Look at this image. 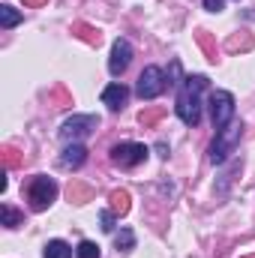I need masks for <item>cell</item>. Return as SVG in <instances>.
<instances>
[{"label": "cell", "mask_w": 255, "mask_h": 258, "mask_svg": "<svg viewBox=\"0 0 255 258\" xmlns=\"http://www.w3.org/2000/svg\"><path fill=\"white\" fill-rule=\"evenodd\" d=\"M204 87H207V78L204 75H192V78H186V84L177 93L174 111H177V117L186 126H198L201 123V90Z\"/></svg>", "instance_id": "obj_1"}, {"label": "cell", "mask_w": 255, "mask_h": 258, "mask_svg": "<svg viewBox=\"0 0 255 258\" xmlns=\"http://www.w3.org/2000/svg\"><path fill=\"white\" fill-rule=\"evenodd\" d=\"M240 135H243V123L240 120H231L225 129H219L216 138H213V144H210V162L213 165L225 162V156L234 150V144L240 141Z\"/></svg>", "instance_id": "obj_2"}, {"label": "cell", "mask_w": 255, "mask_h": 258, "mask_svg": "<svg viewBox=\"0 0 255 258\" xmlns=\"http://www.w3.org/2000/svg\"><path fill=\"white\" fill-rule=\"evenodd\" d=\"M210 120H213L216 132L234 120V96L228 90H213L210 93Z\"/></svg>", "instance_id": "obj_3"}, {"label": "cell", "mask_w": 255, "mask_h": 258, "mask_svg": "<svg viewBox=\"0 0 255 258\" xmlns=\"http://www.w3.org/2000/svg\"><path fill=\"white\" fill-rule=\"evenodd\" d=\"M147 159V147L138 144V141H120L111 147V162L117 168H135Z\"/></svg>", "instance_id": "obj_4"}, {"label": "cell", "mask_w": 255, "mask_h": 258, "mask_svg": "<svg viewBox=\"0 0 255 258\" xmlns=\"http://www.w3.org/2000/svg\"><path fill=\"white\" fill-rule=\"evenodd\" d=\"M27 198H30V207H33V210H45V207L57 198V183H54L51 177L39 174V177L30 180V186H27Z\"/></svg>", "instance_id": "obj_5"}, {"label": "cell", "mask_w": 255, "mask_h": 258, "mask_svg": "<svg viewBox=\"0 0 255 258\" xmlns=\"http://www.w3.org/2000/svg\"><path fill=\"white\" fill-rule=\"evenodd\" d=\"M96 126H99V117L96 114H72L63 123V129H60V138L63 141H81L90 132H96Z\"/></svg>", "instance_id": "obj_6"}, {"label": "cell", "mask_w": 255, "mask_h": 258, "mask_svg": "<svg viewBox=\"0 0 255 258\" xmlns=\"http://www.w3.org/2000/svg\"><path fill=\"white\" fill-rule=\"evenodd\" d=\"M165 72L159 69V66H147L141 75H138V87H135V93L141 96V99H156L162 90H165Z\"/></svg>", "instance_id": "obj_7"}, {"label": "cell", "mask_w": 255, "mask_h": 258, "mask_svg": "<svg viewBox=\"0 0 255 258\" xmlns=\"http://www.w3.org/2000/svg\"><path fill=\"white\" fill-rule=\"evenodd\" d=\"M129 60H132V45H129L126 39H117V42L111 45V60H108L111 75H123Z\"/></svg>", "instance_id": "obj_8"}, {"label": "cell", "mask_w": 255, "mask_h": 258, "mask_svg": "<svg viewBox=\"0 0 255 258\" xmlns=\"http://www.w3.org/2000/svg\"><path fill=\"white\" fill-rule=\"evenodd\" d=\"M84 162H87V147L78 144V141H72L63 153H60V165H63L66 171H75V168H81Z\"/></svg>", "instance_id": "obj_9"}, {"label": "cell", "mask_w": 255, "mask_h": 258, "mask_svg": "<svg viewBox=\"0 0 255 258\" xmlns=\"http://www.w3.org/2000/svg\"><path fill=\"white\" fill-rule=\"evenodd\" d=\"M129 99V87H123V84H108L105 90H102V102L111 108V111H117V108H123Z\"/></svg>", "instance_id": "obj_10"}, {"label": "cell", "mask_w": 255, "mask_h": 258, "mask_svg": "<svg viewBox=\"0 0 255 258\" xmlns=\"http://www.w3.org/2000/svg\"><path fill=\"white\" fill-rule=\"evenodd\" d=\"M108 201H111V213L114 216H126L129 213V192L126 189H114V192L108 195Z\"/></svg>", "instance_id": "obj_11"}, {"label": "cell", "mask_w": 255, "mask_h": 258, "mask_svg": "<svg viewBox=\"0 0 255 258\" xmlns=\"http://www.w3.org/2000/svg\"><path fill=\"white\" fill-rule=\"evenodd\" d=\"M45 258H72V246L63 240H48L45 243Z\"/></svg>", "instance_id": "obj_12"}, {"label": "cell", "mask_w": 255, "mask_h": 258, "mask_svg": "<svg viewBox=\"0 0 255 258\" xmlns=\"http://www.w3.org/2000/svg\"><path fill=\"white\" fill-rule=\"evenodd\" d=\"M0 222H3L6 228H18V225L24 222V216H21V213H18L15 207H9V204H3V207H0Z\"/></svg>", "instance_id": "obj_13"}, {"label": "cell", "mask_w": 255, "mask_h": 258, "mask_svg": "<svg viewBox=\"0 0 255 258\" xmlns=\"http://www.w3.org/2000/svg\"><path fill=\"white\" fill-rule=\"evenodd\" d=\"M72 30H75L84 42H90V45H99V42H102V33H99L96 27H90V24H75Z\"/></svg>", "instance_id": "obj_14"}, {"label": "cell", "mask_w": 255, "mask_h": 258, "mask_svg": "<svg viewBox=\"0 0 255 258\" xmlns=\"http://www.w3.org/2000/svg\"><path fill=\"white\" fill-rule=\"evenodd\" d=\"M18 21H21V12H18L15 6H0V24H3V30L15 27Z\"/></svg>", "instance_id": "obj_15"}, {"label": "cell", "mask_w": 255, "mask_h": 258, "mask_svg": "<svg viewBox=\"0 0 255 258\" xmlns=\"http://www.w3.org/2000/svg\"><path fill=\"white\" fill-rule=\"evenodd\" d=\"M114 246H117L120 252H126V249H132V246H135V234H132V228H120V231H117Z\"/></svg>", "instance_id": "obj_16"}, {"label": "cell", "mask_w": 255, "mask_h": 258, "mask_svg": "<svg viewBox=\"0 0 255 258\" xmlns=\"http://www.w3.org/2000/svg\"><path fill=\"white\" fill-rule=\"evenodd\" d=\"M90 198V186H84V183H78V180H72L69 183V201H87Z\"/></svg>", "instance_id": "obj_17"}, {"label": "cell", "mask_w": 255, "mask_h": 258, "mask_svg": "<svg viewBox=\"0 0 255 258\" xmlns=\"http://www.w3.org/2000/svg\"><path fill=\"white\" fill-rule=\"evenodd\" d=\"M225 48L228 51H246V48H252V36H231L225 42Z\"/></svg>", "instance_id": "obj_18"}, {"label": "cell", "mask_w": 255, "mask_h": 258, "mask_svg": "<svg viewBox=\"0 0 255 258\" xmlns=\"http://www.w3.org/2000/svg\"><path fill=\"white\" fill-rule=\"evenodd\" d=\"M75 255L78 258H99V246H96L93 240H81L78 249H75Z\"/></svg>", "instance_id": "obj_19"}, {"label": "cell", "mask_w": 255, "mask_h": 258, "mask_svg": "<svg viewBox=\"0 0 255 258\" xmlns=\"http://www.w3.org/2000/svg\"><path fill=\"white\" fill-rule=\"evenodd\" d=\"M162 114H165V108H150V111H141V117H138V120H141V126L147 129V126H153Z\"/></svg>", "instance_id": "obj_20"}, {"label": "cell", "mask_w": 255, "mask_h": 258, "mask_svg": "<svg viewBox=\"0 0 255 258\" xmlns=\"http://www.w3.org/2000/svg\"><path fill=\"white\" fill-rule=\"evenodd\" d=\"M99 225H102V231L111 234V231H114V213H111V210H102V213H99Z\"/></svg>", "instance_id": "obj_21"}, {"label": "cell", "mask_w": 255, "mask_h": 258, "mask_svg": "<svg viewBox=\"0 0 255 258\" xmlns=\"http://www.w3.org/2000/svg\"><path fill=\"white\" fill-rule=\"evenodd\" d=\"M198 42H201V45H204V51H207V57H210V60H216V51H213V45H210V36H207V33H204V30H201V33H198Z\"/></svg>", "instance_id": "obj_22"}, {"label": "cell", "mask_w": 255, "mask_h": 258, "mask_svg": "<svg viewBox=\"0 0 255 258\" xmlns=\"http://www.w3.org/2000/svg\"><path fill=\"white\" fill-rule=\"evenodd\" d=\"M3 159H6V165H9V168H12V165H18V153H15L12 147H6V150H3Z\"/></svg>", "instance_id": "obj_23"}, {"label": "cell", "mask_w": 255, "mask_h": 258, "mask_svg": "<svg viewBox=\"0 0 255 258\" xmlns=\"http://www.w3.org/2000/svg\"><path fill=\"white\" fill-rule=\"evenodd\" d=\"M222 6H225V0H204L207 12H222Z\"/></svg>", "instance_id": "obj_24"}, {"label": "cell", "mask_w": 255, "mask_h": 258, "mask_svg": "<svg viewBox=\"0 0 255 258\" xmlns=\"http://www.w3.org/2000/svg\"><path fill=\"white\" fill-rule=\"evenodd\" d=\"M42 3H48V0H24V6H42Z\"/></svg>", "instance_id": "obj_25"}, {"label": "cell", "mask_w": 255, "mask_h": 258, "mask_svg": "<svg viewBox=\"0 0 255 258\" xmlns=\"http://www.w3.org/2000/svg\"><path fill=\"white\" fill-rule=\"evenodd\" d=\"M249 258H255V255H249Z\"/></svg>", "instance_id": "obj_26"}]
</instances>
